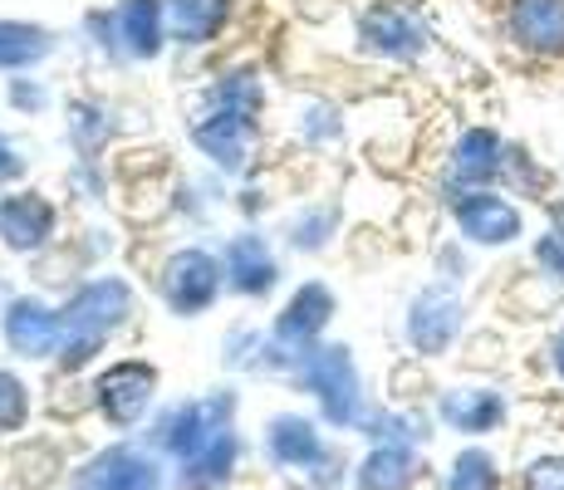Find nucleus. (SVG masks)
<instances>
[{
  "instance_id": "nucleus-4",
  "label": "nucleus",
  "mask_w": 564,
  "mask_h": 490,
  "mask_svg": "<svg viewBox=\"0 0 564 490\" xmlns=\"http://www.w3.org/2000/svg\"><path fill=\"white\" fill-rule=\"evenodd\" d=\"M153 290L162 300V309L172 319H202L216 300L226 294V275H221V255L212 246H172L153 270Z\"/></svg>"
},
{
  "instance_id": "nucleus-7",
  "label": "nucleus",
  "mask_w": 564,
  "mask_h": 490,
  "mask_svg": "<svg viewBox=\"0 0 564 490\" xmlns=\"http://www.w3.org/2000/svg\"><path fill=\"white\" fill-rule=\"evenodd\" d=\"M236 422V392H206V398H187V402H172V407L158 412L153 432H148V446L158 456H172V461H187L197 456L216 432H226Z\"/></svg>"
},
{
  "instance_id": "nucleus-40",
  "label": "nucleus",
  "mask_w": 564,
  "mask_h": 490,
  "mask_svg": "<svg viewBox=\"0 0 564 490\" xmlns=\"http://www.w3.org/2000/svg\"><path fill=\"white\" fill-rule=\"evenodd\" d=\"M520 490H564V451H545L520 471Z\"/></svg>"
},
{
  "instance_id": "nucleus-5",
  "label": "nucleus",
  "mask_w": 564,
  "mask_h": 490,
  "mask_svg": "<svg viewBox=\"0 0 564 490\" xmlns=\"http://www.w3.org/2000/svg\"><path fill=\"white\" fill-rule=\"evenodd\" d=\"M442 211L452 221V236H462L471 250H511L525 241V206L501 187L447 192Z\"/></svg>"
},
{
  "instance_id": "nucleus-31",
  "label": "nucleus",
  "mask_w": 564,
  "mask_h": 490,
  "mask_svg": "<svg viewBox=\"0 0 564 490\" xmlns=\"http://www.w3.org/2000/svg\"><path fill=\"white\" fill-rule=\"evenodd\" d=\"M221 192V182H197V177H177L167 187V211L177 216V221L187 226H206L216 216V206L231 202V196H216Z\"/></svg>"
},
{
  "instance_id": "nucleus-29",
  "label": "nucleus",
  "mask_w": 564,
  "mask_h": 490,
  "mask_svg": "<svg viewBox=\"0 0 564 490\" xmlns=\"http://www.w3.org/2000/svg\"><path fill=\"white\" fill-rule=\"evenodd\" d=\"M359 432L373 446H422L432 437V417L417 407H368Z\"/></svg>"
},
{
  "instance_id": "nucleus-30",
  "label": "nucleus",
  "mask_w": 564,
  "mask_h": 490,
  "mask_svg": "<svg viewBox=\"0 0 564 490\" xmlns=\"http://www.w3.org/2000/svg\"><path fill=\"white\" fill-rule=\"evenodd\" d=\"M530 265L564 300V196L545 202V231L530 241Z\"/></svg>"
},
{
  "instance_id": "nucleus-26",
  "label": "nucleus",
  "mask_w": 564,
  "mask_h": 490,
  "mask_svg": "<svg viewBox=\"0 0 564 490\" xmlns=\"http://www.w3.org/2000/svg\"><path fill=\"white\" fill-rule=\"evenodd\" d=\"M236 461H241V437H236V427H226V432H216L197 456L177 461V481H182V490H216L231 481Z\"/></svg>"
},
{
  "instance_id": "nucleus-15",
  "label": "nucleus",
  "mask_w": 564,
  "mask_h": 490,
  "mask_svg": "<svg viewBox=\"0 0 564 490\" xmlns=\"http://www.w3.org/2000/svg\"><path fill=\"white\" fill-rule=\"evenodd\" d=\"M334 314H339V300L324 280H305V285L290 290V300L280 304V314L270 319V339L290 353H305L310 344H324Z\"/></svg>"
},
{
  "instance_id": "nucleus-1",
  "label": "nucleus",
  "mask_w": 564,
  "mask_h": 490,
  "mask_svg": "<svg viewBox=\"0 0 564 490\" xmlns=\"http://www.w3.org/2000/svg\"><path fill=\"white\" fill-rule=\"evenodd\" d=\"M59 309H64V344H59L54 363H59V373H79V368H89L108 348V339L133 319L138 294L123 275L99 270V275L74 280Z\"/></svg>"
},
{
  "instance_id": "nucleus-38",
  "label": "nucleus",
  "mask_w": 564,
  "mask_h": 490,
  "mask_svg": "<svg viewBox=\"0 0 564 490\" xmlns=\"http://www.w3.org/2000/svg\"><path fill=\"white\" fill-rule=\"evenodd\" d=\"M30 422V388L25 378L0 368V432H20Z\"/></svg>"
},
{
  "instance_id": "nucleus-9",
  "label": "nucleus",
  "mask_w": 564,
  "mask_h": 490,
  "mask_svg": "<svg viewBox=\"0 0 564 490\" xmlns=\"http://www.w3.org/2000/svg\"><path fill=\"white\" fill-rule=\"evenodd\" d=\"M153 402H158V368L148 358H113L94 378V407L118 432H133Z\"/></svg>"
},
{
  "instance_id": "nucleus-32",
  "label": "nucleus",
  "mask_w": 564,
  "mask_h": 490,
  "mask_svg": "<svg viewBox=\"0 0 564 490\" xmlns=\"http://www.w3.org/2000/svg\"><path fill=\"white\" fill-rule=\"evenodd\" d=\"M265 348H270V329L236 324L221 339V363L231 368V373H260V368H265Z\"/></svg>"
},
{
  "instance_id": "nucleus-34",
  "label": "nucleus",
  "mask_w": 564,
  "mask_h": 490,
  "mask_svg": "<svg viewBox=\"0 0 564 490\" xmlns=\"http://www.w3.org/2000/svg\"><path fill=\"white\" fill-rule=\"evenodd\" d=\"M79 35H84V45L99 54V59L123 64V50H118V20H113V6H94V10H84Z\"/></svg>"
},
{
  "instance_id": "nucleus-39",
  "label": "nucleus",
  "mask_w": 564,
  "mask_h": 490,
  "mask_svg": "<svg viewBox=\"0 0 564 490\" xmlns=\"http://www.w3.org/2000/svg\"><path fill=\"white\" fill-rule=\"evenodd\" d=\"M69 246H74V265L89 270V265H99V260L113 255V250H118V236L108 231V226H89V231L69 236Z\"/></svg>"
},
{
  "instance_id": "nucleus-18",
  "label": "nucleus",
  "mask_w": 564,
  "mask_h": 490,
  "mask_svg": "<svg viewBox=\"0 0 564 490\" xmlns=\"http://www.w3.org/2000/svg\"><path fill=\"white\" fill-rule=\"evenodd\" d=\"M506 417H511V402L491 383H457L437 392V422L462 437H491L506 427Z\"/></svg>"
},
{
  "instance_id": "nucleus-10",
  "label": "nucleus",
  "mask_w": 564,
  "mask_h": 490,
  "mask_svg": "<svg viewBox=\"0 0 564 490\" xmlns=\"http://www.w3.org/2000/svg\"><path fill=\"white\" fill-rule=\"evenodd\" d=\"M59 246V206L35 187H15L0 196V250L20 260H40Z\"/></svg>"
},
{
  "instance_id": "nucleus-35",
  "label": "nucleus",
  "mask_w": 564,
  "mask_h": 490,
  "mask_svg": "<svg viewBox=\"0 0 564 490\" xmlns=\"http://www.w3.org/2000/svg\"><path fill=\"white\" fill-rule=\"evenodd\" d=\"M432 280L457 285V290L471 280V246H466L462 236H447V241L432 246Z\"/></svg>"
},
{
  "instance_id": "nucleus-28",
  "label": "nucleus",
  "mask_w": 564,
  "mask_h": 490,
  "mask_svg": "<svg viewBox=\"0 0 564 490\" xmlns=\"http://www.w3.org/2000/svg\"><path fill=\"white\" fill-rule=\"evenodd\" d=\"M501 192H511L516 202H540L545 206L550 196H555V172H550L525 143H516L511 138V148H506V167H501Z\"/></svg>"
},
{
  "instance_id": "nucleus-19",
  "label": "nucleus",
  "mask_w": 564,
  "mask_h": 490,
  "mask_svg": "<svg viewBox=\"0 0 564 490\" xmlns=\"http://www.w3.org/2000/svg\"><path fill=\"white\" fill-rule=\"evenodd\" d=\"M265 79H260V69L251 64H226V69H216L212 79L202 84V98L197 108L206 113H221V118H236V123H251L265 133Z\"/></svg>"
},
{
  "instance_id": "nucleus-14",
  "label": "nucleus",
  "mask_w": 564,
  "mask_h": 490,
  "mask_svg": "<svg viewBox=\"0 0 564 490\" xmlns=\"http://www.w3.org/2000/svg\"><path fill=\"white\" fill-rule=\"evenodd\" d=\"M501 40L535 64L564 59V0H506Z\"/></svg>"
},
{
  "instance_id": "nucleus-6",
  "label": "nucleus",
  "mask_w": 564,
  "mask_h": 490,
  "mask_svg": "<svg viewBox=\"0 0 564 490\" xmlns=\"http://www.w3.org/2000/svg\"><path fill=\"white\" fill-rule=\"evenodd\" d=\"M466 324H471V304H466V294L457 285L427 280L422 290H412V300L403 309V339H408L417 363H432V358H447L452 348L462 344Z\"/></svg>"
},
{
  "instance_id": "nucleus-42",
  "label": "nucleus",
  "mask_w": 564,
  "mask_h": 490,
  "mask_svg": "<svg viewBox=\"0 0 564 490\" xmlns=\"http://www.w3.org/2000/svg\"><path fill=\"white\" fill-rule=\"evenodd\" d=\"M545 353H550V368H555V378L564 383V329H555V339H550Z\"/></svg>"
},
{
  "instance_id": "nucleus-43",
  "label": "nucleus",
  "mask_w": 564,
  "mask_h": 490,
  "mask_svg": "<svg viewBox=\"0 0 564 490\" xmlns=\"http://www.w3.org/2000/svg\"><path fill=\"white\" fill-rule=\"evenodd\" d=\"M15 294H20V290H10V285H6V280H0V314H6V304H10V300H15Z\"/></svg>"
},
{
  "instance_id": "nucleus-16",
  "label": "nucleus",
  "mask_w": 564,
  "mask_h": 490,
  "mask_svg": "<svg viewBox=\"0 0 564 490\" xmlns=\"http://www.w3.org/2000/svg\"><path fill=\"white\" fill-rule=\"evenodd\" d=\"M334 456V446L324 442V432L314 427L305 412H275L265 422V461L275 471L290 476H314Z\"/></svg>"
},
{
  "instance_id": "nucleus-25",
  "label": "nucleus",
  "mask_w": 564,
  "mask_h": 490,
  "mask_svg": "<svg viewBox=\"0 0 564 490\" xmlns=\"http://www.w3.org/2000/svg\"><path fill=\"white\" fill-rule=\"evenodd\" d=\"M290 133H295V143L305 152H334L349 138V118H344V108L334 104V98H300L295 113H290Z\"/></svg>"
},
{
  "instance_id": "nucleus-33",
  "label": "nucleus",
  "mask_w": 564,
  "mask_h": 490,
  "mask_svg": "<svg viewBox=\"0 0 564 490\" xmlns=\"http://www.w3.org/2000/svg\"><path fill=\"white\" fill-rule=\"evenodd\" d=\"M447 490H501V466H496V456L486 451V446L457 451V461H452V471H447Z\"/></svg>"
},
{
  "instance_id": "nucleus-13",
  "label": "nucleus",
  "mask_w": 564,
  "mask_h": 490,
  "mask_svg": "<svg viewBox=\"0 0 564 490\" xmlns=\"http://www.w3.org/2000/svg\"><path fill=\"white\" fill-rule=\"evenodd\" d=\"M187 138H192V148H197V157H206V167L226 182H241L246 172L256 167L260 128H251V123H236V118L197 108L192 123H187Z\"/></svg>"
},
{
  "instance_id": "nucleus-11",
  "label": "nucleus",
  "mask_w": 564,
  "mask_h": 490,
  "mask_svg": "<svg viewBox=\"0 0 564 490\" xmlns=\"http://www.w3.org/2000/svg\"><path fill=\"white\" fill-rule=\"evenodd\" d=\"M216 255H221L226 294H236V300H265V294H275L280 275H285L280 250L270 246V236L260 231V226H241V231H231Z\"/></svg>"
},
{
  "instance_id": "nucleus-27",
  "label": "nucleus",
  "mask_w": 564,
  "mask_h": 490,
  "mask_svg": "<svg viewBox=\"0 0 564 490\" xmlns=\"http://www.w3.org/2000/svg\"><path fill=\"white\" fill-rule=\"evenodd\" d=\"M422 471H427V466H422L417 446H373L359 461V471H354V486L359 490H412Z\"/></svg>"
},
{
  "instance_id": "nucleus-8",
  "label": "nucleus",
  "mask_w": 564,
  "mask_h": 490,
  "mask_svg": "<svg viewBox=\"0 0 564 490\" xmlns=\"http://www.w3.org/2000/svg\"><path fill=\"white\" fill-rule=\"evenodd\" d=\"M506 148L511 138L491 123H466L452 138L447 157H442V177L437 192H471V187H501V167H506Z\"/></svg>"
},
{
  "instance_id": "nucleus-41",
  "label": "nucleus",
  "mask_w": 564,
  "mask_h": 490,
  "mask_svg": "<svg viewBox=\"0 0 564 490\" xmlns=\"http://www.w3.org/2000/svg\"><path fill=\"white\" fill-rule=\"evenodd\" d=\"M15 177H25V157H20V148L10 143L6 133H0V187L15 182Z\"/></svg>"
},
{
  "instance_id": "nucleus-3",
  "label": "nucleus",
  "mask_w": 564,
  "mask_h": 490,
  "mask_svg": "<svg viewBox=\"0 0 564 490\" xmlns=\"http://www.w3.org/2000/svg\"><path fill=\"white\" fill-rule=\"evenodd\" d=\"M437 45L427 15L408 0H368L354 15V50L373 64H393V69H412Z\"/></svg>"
},
{
  "instance_id": "nucleus-21",
  "label": "nucleus",
  "mask_w": 564,
  "mask_h": 490,
  "mask_svg": "<svg viewBox=\"0 0 564 490\" xmlns=\"http://www.w3.org/2000/svg\"><path fill=\"white\" fill-rule=\"evenodd\" d=\"M113 133H118V113H113V104H108V98L74 94L69 104H64V143L74 148V157L104 162Z\"/></svg>"
},
{
  "instance_id": "nucleus-2",
  "label": "nucleus",
  "mask_w": 564,
  "mask_h": 490,
  "mask_svg": "<svg viewBox=\"0 0 564 490\" xmlns=\"http://www.w3.org/2000/svg\"><path fill=\"white\" fill-rule=\"evenodd\" d=\"M290 383L305 388L319 402V417L339 432H359L368 417V392H364V373L354 363L349 344H310L295 358V373Z\"/></svg>"
},
{
  "instance_id": "nucleus-22",
  "label": "nucleus",
  "mask_w": 564,
  "mask_h": 490,
  "mask_svg": "<svg viewBox=\"0 0 564 490\" xmlns=\"http://www.w3.org/2000/svg\"><path fill=\"white\" fill-rule=\"evenodd\" d=\"M236 15V0H167V25L177 50H212Z\"/></svg>"
},
{
  "instance_id": "nucleus-17",
  "label": "nucleus",
  "mask_w": 564,
  "mask_h": 490,
  "mask_svg": "<svg viewBox=\"0 0 564 490\" xmlns=\"http://www.w3.org/2000/svg\"><path fill=\"white\" fill-rule=\"evenodd\" d=\"M74 490H162V461L153 446L118 442L94 461H84Z\"/></svg>"
},
{
  "instance_id": "nucleus-20",
  "label": "nucleus",
  "mask_w": 564,
  "mask_h": 490,
  "mask_svg": "<svg viewBox=\"0 0 564 490\" xmlns=\"http://www.w3.org/2000/svg\"><path fill=\"white\" fill-rule=\"evenodd\" d=\"M118 20V50L123 64H158L172 45L167 25V0H113Z\"/></svg>"
},
{
  "instance_id": "nucleus-24",
  "label": "nucleus",
  "mask_w": 564,
  "mask_h": 490,
  "mask_svg": "<svg viewBox=\"0 0 564 490\" xmlns=\"http://www.w3.org/2000/svg\"><path fill=\"white\" fill-rule=\"evenodd\" d=\"M339 231H344L339 202H305L285 216L280 241H285V250H295V255H324V250L339 241Z\"/></svg>"
},
{
  "instance_id": "nucleus-37",
  "label": "nucleus",
  "mask_w": 564,
  "mask_h": 490,
  "mask_svg": "<svg viewBox=\"0 0 564 490\" xmlns=\"http://www.w3.org/2000/svg\"><path fill=\"white\" fill-rule=\"evenodd\" d=\"M64 187L69 196H79V202H104L108 196V167L94 157H74L69 172H64Z\"/></svg>"
},
{
  "instance_id": "nucleus-36",
  "label": "nucleus",
  "mask_w": 564,
  "mask_h": 490,
  "mask_svg": "<svg viewBox=\"0 0 564 490\" xmlns=\"http://www.w3.org/2000/svg\"><path fill=\"white\" fill-rule=\"evenodd\" d=\"M6 104L15 108V113L40 118V113H50L54 89L45 79H35V74H10V79H6Z\"/></svg>"
},
{
  "instance_id": "nucleus-23",
  "label": "nucleus",
  "mask_w": 564,
  "mask_h": 490,
  "mask_svg": "<svg viewBox=\"0 0 564 490\" xmlns=\"http://www.w3.org/2000/svg\"><path fill=\"white\" fill-rule=\"evenodd\" d=\"M59 54V35L40 20H0V74H35Z\"/></svg>"
},
{
  "instance_id": "nucleus-12",
  "label": "nucleus",
  "mask_w": 564,
  "mask_h": 490,
  "mask_svg": "<svg viewBox=\"0 0 564 490\" xmlns=\"http://www.w3.org/2000/svg\"><path fill=\"white\" fill-rule=\"evenodd\" d=\"M0 339L15 358L25 363H45V358H59L64 344V309L50 304L45 294H15L0 314Z\"/></svg>"
}]
</instances>
